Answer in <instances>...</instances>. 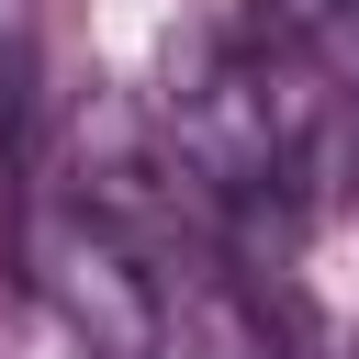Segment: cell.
<instances>
[{
	"label": "cell",
	"mask_w": 359,
	"mask_h": 359,
	"mask_svg": "<svg viewBox=\"0 0 359 359\" xmlns=\"http://www.w3.org/2000/svg\"><path fill=\"white\" fill-rule=\"evenodd\" d=\"M0 359H79V348H67L34 303H0Z\"/></svg>",
	"instance_id": "2"
},
{
	"label": "cell",
	"mask_w": 359,
	"mask_h": 359,
	"mask_svg": "<svg viewBox=\"0 0 359 359\" xmlns=\"http://www.w3.org/2000/svg\"><path fill=\"white\" fill-rule=\"evenodd\" d=\"M269 11H280V22H292V34H314V22H337V11H348V0H269Z\"/></svg>",
	"instance_id": "3"
},
{
	"label": "cell",
	"mask_w": 359,
	"mask_h": 359,
	"mask_svg": "<svg viewBox=\"0 0 359 359\" xmlns=\"http://www.w3.org/2000/svg\"><path fill=\"white\" fill-rule=\"evenodd\" d=\"M22 280H34V314L79 359H168V292L90 191L79 202H56V191L22 202Z\"/></svg>",
	"instance_id": "1"
}]
</instances>
